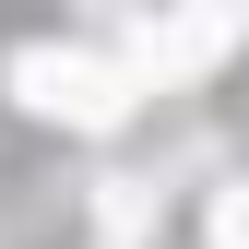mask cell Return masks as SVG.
<instances>
[{"label":"cell","mask_w":249,"mask_h":249,"mask_svg":"<svg viewBox=\"0 0 249 249\" xmlns=\"http://www.w3.org/2000/svg\"><path fill=\"white\" fill-rule=\"evenodd\" d=\"M12 83H24V107L83 119V131H107V119L142 95V83L119 71V59H95V48H24V59H12Z\"/></svg>","instance_id":"1"},{"label":"cell","mask_w":249,"mask_h":249,"mask_svg":"<svg viewBox=\"0 0 249 249\" xmlns=\"http://www.w3.org/2000/svg\"><path fill=\"white\" fill-rule=\"evenodd\" d=\"M119 48H131L142 71L166 83V71H202V59H226V48H237V12H178V24H131Z\"/></svg>","instance_id":"2"},{"label":"cell","mask_w":249,"mask_h":249,"mask_svg":"<svg viewBox=\"0 0 249 249\" xmlns=\"http://www.w3.org/2000/svg\"><path fill=\"white\" fill-rule=\"evenodd\" d=\"M213 249H249V178H237L226 202H213Z\"/></svg>","instance_id":"3"}]
</instances>
